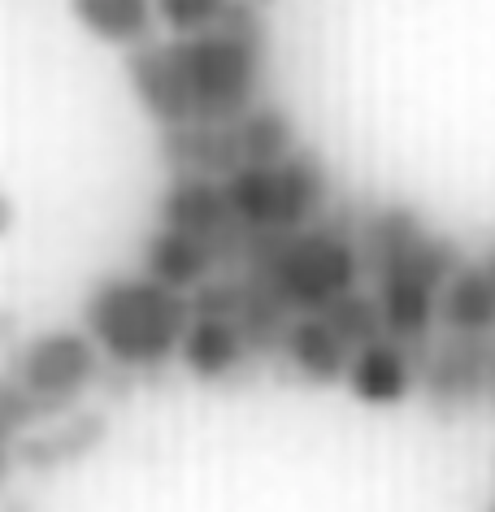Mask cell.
Instances as JSON below:
<instances>
[{
    "label": "cell",
    "instance_id": "20",
    "mask_svg": "<svg viewBox=\"0 0 495 512\" xmlns=\"http://www.w3.org/2000/svg\"><path fill=\"white\" fill-rule=\"evenodd\" d=\"M14 217H18V209H14V200H9V191L0 187V239L14 230Z\"/></svg>",
    "mask_w": 495,
    "mask_h": 512
},
{
    "label": "cell",
    "instance_id": "15",
    "mask_svg": "<svg viewBox=\"0 0 495 512\" xmlns=\"http://www.w3.org/2000/svg\"><path fill=\"white\" fill-rule=\"evenodd\" d=\"M70 14L92 40L122 48V53L148 44L152 27H157L152 0H70Z\"/></svg>",
    "mask_w": 495,
    "mask_h": 512
},
{
    "label": "cell",
    "instance_id": "2",
    "mask_svg": "<svg viewBox=\"0 0 495 512\" xmlns=\"http://www.w3.org/2000/svg\"><path fill=\"white\" fill-rule=\"evenodd\" d=\"M239 270L257 278L291 317L322 313L326 304L357 291L365 278L357 248V217L326 213L304 230L252 235Z\"/></svg>",
    "mask_w": 495,
    "mask_h": 512
},
{
    "label": "cell",
    "instance_id": "3",
    "mask_svg": "<svg viewBox=\"0 0 495 512\" xmlns=\"http://www.w3.org/2000/svg\"><path fill=\"white\" fill-rule=\"evenodd\" d=\"M170 48L192 126H226L261 105L270 31L257 5L235 0L213 31L192 35V40H170Z\"/></svg>",
    "mask_w": 495,
    "mask_h": 512
},
{
    "label": "cell",
    "instance_id": "18",
    "mask_svg": "<svg viewBox=\"0 0 495 512\" xmlns=\"http://www.w3.org/2000/svg\"><path fill=\"white\" fill-rule=\"evenodd\" d=\"M231 5L235 0H152L157 22L174 35V40H192V35L213 31Z\"/></svg>",
    "mask_w": 495,
    "mask_h": 512
},
{
    "label": "cell",
    "instance_id": "9",
    "mask_svg": "<svg viewBox=\"0 0 495 512\" xmlns=\"http://www.w3.org/2000/svg\"><path fill=\"white\" fill-rule=\"evenodd\" d=\"M139 274L179 291V296H196L213 274H222V265L200 239L170 226H152L139 243Z\"/></svg>",
    "mask_w": 495,
    "mask_h": 512
},
{
    "label": "cell",
    "instance_id": "17",
    "mask_svg": "<svg viewBox=\"0 0 495 512\" xmlns=\"http://www.w3.org/2000/svg\"><path fill=\"white\" fill-rule=\"evenodd\" d=\"M322 317H326V326L335 330V335L344 339L352 352L370 348V343H378V339H387L383 309H378V300H374L370 287H357V291H348V296H339L335 304H326Z\"/></svg>",
    "mask_w": 495,
    "mask_h": 512
},
{
    "label": "cell",
    "instance_id": "21",
    "mask_svg": "<svg viewBox=\"0 0 495 512\" xmlns=\"http://www.w3.org/2000/svg\"><path fill=\"white\" fill-rule=\"evenodd\" d=\"M478 265H482V274H487V278H491V287H495V248H491V252H482V256H478Z\"/></svg>",
    "mask_w": 495,
    "mask_h": 512
},
{
    "label": "cell",
    "instance_id": "8",
    "mask_svg": "<svg viewBox=\"0 0 495 512\" xmlns=\"http://www.w3.org/2000/svg\"><path fill=\"white\" fill-rule=\"evenodd\" d=\"M157 226L183 230V235L200 239L218 256L222 270H239L248 252V230L235 222L226 191L218 178H196V174H170L161 200H157Z\"/></svg>",
    "mask_w": 495,
    "mask_h": 512
},
{
    "label": "cell",
    "instance_id": "11",
    "mask_svg": "<svg viewBox=\"0 0 495 512\" xmlns=\"http://www.w3.org/2000/svg\"><path fill=\"white\" fill-rule=\"evenodd\" d=\"M278 356H283L304 382H313V387H335V382H344L348 365H352V348L326 326L322 313L291 317Z\"/></svg>",
    "mask_w": 495,
    "mask_h": 512
},
{
    "label": "cell",
    "instance_id": "1",
    "mask_svg": "<svg viewBox=\"0 0 495 512\" xmlns=\"http://www.w3.org/2000/svg\"><path fill=\"white\" fill-rule=\"evenodd\" d=\"M357 248L387 339L417 352L435 335L439 291L469 256L452 235H435L413 204H378L357 217Z\"/></svg>",
    "mask_w": 495,
    "mask_h": 512
},
{
    "label": "cell",
    "instance_id": "24",
    "mask_svg": "<svg viewBox=\"0 0 495 512\" xmlns=\"http://www.w3.org/2000/svg\"><path fill=\"white\" fill-rule=\"evenodd\" d=\"M248 5H261V0H248Z\"/></svg>",
    "mask_w": 495,
    "mask_h": 512
},
{
    "label": "cell",
    "instance_id": "4",
    "mask_svg": "<svg viewBox=\"0 0 495 512\" xmlns=\"http://www.w3.org/2000/svg\"><path fill=\"white\" fill-rule=\"evenodd\" d=\"M192 317V296H179L144 274H109L83 296V335L126 374L170 365Z\"/></svg>",
    "mask_w": 495,
    "mask_h": 512
},
{
    "label": "cell",
    "instance_id": "7",
    "mask_svg": "<svg viewBox=\"0 0 495 512\" xmlns=\"http://www.w3.org/2000/svg\"><path fill=\"white\" fill-rule=\"evenodd\" d=\"M491 356H495V339L435 330V335L413 352L417 391H422V400L435 408V413L478 408L491 395Z\"/></svg>",
    "mask_w": 495,
    "mask_h": 512
},
{
    "label": "cell",
    "instance_id": "16",
    "mask_svg": "<svg viewBox=\"0 0 495 512\" xmlns=\"http://www.w3.org/2000/svg\"><path fill=\"white\" fill-rule=\"evenodd\" d=\"M231 131H235V148H239V161L244 165H274L300 148L291 113L278 109V105L248 109L244 118L231 122ZM244 165H239V170H244Z\"/></svg>",
    "mask_w": 495,
    "mask_h": 512
},
{
    "label": "cell",
    "instance_id": "14",
    "mask_svg": "<svg viewBox=\"0 0 495 512\" xmlns=\"http://www.w3.org/2000/svg\"><path fill=\"white\" fill-rule=\"evenodd\" d=\"M435 330L495 339V287H491V278L482 274L478 261H465L461 270L448 278V287L439 291Z\"/></svg>",
    "mask_w": 495,
    "mask_h": 512
},
{
    "label": "cell",
    "instance_id": "13",
    "mask_svg": "<svg viewBox=\"0 0 495 512\" xmlns=\"http://www.w3.org/2000/svg\"><path fill=\"white\" fill-rule=\"evenodd\" d=\"M161 157L170 174H196V178H231L239 165L235 131L226 126H179V131H161Z\"/></svg>",
    "mask_w": 495,
    "mask_h": 512
},
{
    "label": "cell",
    "instance_id": "22",
    "mask_svg": "<svg viewBox=\"0 0 495 512\" xmlns=\"http://www.w3.org/2000/svg\"><path fill=\"white\" fill-rule=\"evenodd\" d=\"M487 400L495 404V356H491V395H487Z\"/></svg>",
    "mask_w": 495,
    "mask_h": 512
},
{
    "label": "cell",
    "instance_id": "10",
    "mask_svg": "<svg viewBox=\"0 0 495 512\" xmlns=\"http://www.w3.org/2000/svg\"><path fill=\"white\" fill-rule=\"evenodd\" d=\"M348 391L370 408H396L417 391V365L413 352L396 339H378L370 348L352 352L348 365Z\"/></svg>",
    "mask_w": 495,
    "mask_h": 512
},
{
    "label": "cell",
    "instance_id": "23",
    "mask_svg": "<svg viewBox=\"0 0 495 512\" xmlns=\"http://www.w3.org/2000/svg\"><path fill=\"white\" fill-rule=\"evenodd\" d=\"M487 512H495V499H491V508H487Z\"/></svg>",
    "mask_w": 495,
    "mask_h": 512
},
{
    "label": "cell",
    "instance_id": "6",
    "mask_svg": "<svg viewBox=\"0 0 495 512\" xmlns=\"http://www.w3.org/2000/svg\"><path fill=\"white\" fill-rule=\"evenodd\" d=\"M105 356L96 352V343L83 335V326H53L27 339L9 361V382L40 408V417H53L74 400H83L87 391L105 374Z\"/></svg>",
    "mask_w": 495,
    "mask_h": 512
},
{
    "label": "cell",
    "instance_id": "12",
    "mask_svg": "<svg viewBox=\"0 0 495 512\" xmlns=\"http://www.w3.org/2000/svg\"><path fill=\"white\" fill-rule=\"evenodd\" d=\"M179 361L196 382H226L235 369H244L252 361V348L235 322L196 313L192 326H187V335H183Z\"/></svg>",
    "mask_w": 495,
    "mask_h": 512
},
{
    "label": "cell",
    "instance_id": "5",
    "mask_svg": "<svg viewBox=\"0 0 495 512\" xmlns=\"http://www.w3.org/2000/svg\"><path fill=\"white\" fill-rule=\"evenodd\" d=\"M226 204L248 235L304 230L330 209V170L313 148H296L274 165H244L222 178Z\"/></svg>",
    "mask_w": 495,
    "mask_h": 512
},
{
    "label": "cell",
    "instance_id": "19",
    "mask_svg": "<svg viewBox=\"0 0 495 512\" xmlns=\"http://www.w3.org/2000/svg\"><path fill=\"white\" fill-rule=\"evenodd\" d=\"M35 421H40V408H35L9 378H0V482H5L14 439H18V434L27 430V426H35Z\"/></svg>",
    "mask_w": 495,
    "mask_h": 512
}]
</instances>
